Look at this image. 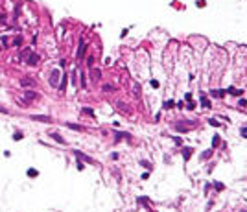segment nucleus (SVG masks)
Segmentation results:
<instances>
[{
    "instance_id": "nucleus-2",
    "label": "nucleus",
    "mask_w": 247,
    "mask_h": 212,
    "mask_svg": "<svg viewBox=\"0 0 247 212\" xmlns=\"http://www.w3.org/2000/svg\"><path fill=\"white\" fill-rule=\"evenodd\" d=\"M39 59H41V56H39V54H33V52H30V54H28V65H30V66L37 65Z\"/></svg>"
},
{
    "instance_id": "nucleus-11",
    "label": "nucleus",
    "mask_w": 247,
    "mask_h": 212,
    "mask_svg": "<svg viewBox=\"0 0 247 212\" xmlns=\"http://www.w3.org/2000/svg\"><path fill=\"white\" fill-rule=\"evenodd\" d=\"M50 136H52V138L56 140V142H59V144H65V138H63V136L59 135V133H50Z\"/></svg>"
},
{
    "instance_id": "nucleus-10",
    "label": "nucleus",
    "mask_w": 247,
    "mask_h": 212,
    "mask_svg": "<svg viewBox=\"0 0 247 212\" xmlns=\"http://www.w3.org/2000/svg\"><path fill=\"white\" fill-rule=\"evenodd\" d=\"M124 136H125V138H131V135H129V133H115V140H116V142H120Z\"/></svg>"
},
{
    "instance_id": "nucleus-26",
    "label": "nucleus",
    "mask_w": 247,
    "mask_h": 212,
    "mask_svg": "<svg viewBox=\"0 0 247 212\" xmlns=\"http://www.w3.org/2000/svg\"><path fill=\"white\" fill-rule=\"evenodd\" d=\"M138 203H142V205H148V203H150V199H148V197H138Z\"/></svg>"
},
{
    "instance_id": "nucleus-18",
    "label": "nucleus",
    "mask_w": 247,
    "mask_h": 212,
    "mask_svg": "<svg viewBox=\"0 0 247 212\" xmlns=\"http://www.w3.org/2000/svg\"><path fill=\"white\" fill-rule=\"evenodd\" d=\"M37 175H39V172H37V170H33V168H30V170H28V177L35 179V177H37Z\"/></svg>"
},
{
    "instance_id": "nucleus-36",
    "label": "nucleus",
    "mask_w": 247,
    "mask_h": 212,
    "mask_svg": "<svg viewBox=\"0 0 247 212\" xmlns=\"http://www.w3.org/2000/svg\"><path fill=\"white\" fill-rule=\"evenodd\" d=\"M242 212H245V210H242Z\"/></svg>"
},
{
    "instance_id": "nucleus-23",
    "label": "nucleus",
    "mask_w": 247,
    "mask_h": 212,
    "mask_svg": "<svg viewBox=\"0 0 247 212\" xmlns=\"http://www.w3.org/2000/svg\"><path fill=\"white\" fill-rule=\"evenodd\" d=\"M28 54H30V48H24L21 52V56H19V59H22V57H28Z\"/></svg>"
},
{
    "instance_id": "nucleus-29",
    "label": "nucleus",
    "mask_w": 247,
    "mask_h": 212,
    "mask_svg": "<svg viewBox=\"0 0 247 212\" xmlns=\"http://www.w3.org/2000/svg\"><path fill=\"white\" fill-rule=\"evenodd\" d=\"M92 59H94V57H92V56H89V57H87V65H89V66H92V63H94Z\"/></svg>"
},
{
    "instance_id": "nucleus-8",
    "label": "nucleus",
    "mask_w": 247,
    "mask_h": 212,
    "mask_svg": "<svg viewBox=\"0 0 247 212\" xmlns=\"http://www.w3.org/2000/svg\"><path fill=\"white\" fill-rule=\"evenodd\" d=\"M192 153H194V150H192V148H183V159H185V160H190Z\"/></svg>"
},
{
    "instance_id": "nucleus-32",
    "label": "nucleus",
    "mask_w": 247,
    "mask_h": 212,
    "mask_svg": "<svg viewBox=\"0 0 247 212\" xmlns=\"http://www.w3.org/2000/svg\"><path fill=\"white\" fill-rule=\"evenodd\" d=\"M151 87L157 89V87H159V81H157V80H151Z\"/></svg>"
},
{
    "instance_id": "nucleus-5",
    "label": "nucleus",
    "mask_w": 247,
    "mask_h": 212,
    "mask_svg": "<svg viewBox=\"0 0 247 212\" xmlns=\"http://www.w3.org/2000/svg\"><path fill=\"white\" fill-rule=\"evenodd\" d=\"M30 118L35 120V122H52V118H50V116H42V115H31Z\"/></svg>"
},
{
    "instance_id": "nucleus-28",
    "label": "nucleus",
    "mask_w": 247,
    "mask_h": 212,
    "mask_svg": "<svg viewBox=\"0 0 247 212\" xmlns=\"http://www.w3.org/2000/svg\"><path fill=\"white\" fill-rule=\"evenodd\" d=\"M240 133H242V136H244V138H245V136H247V127H245V125H244V127L240 129Z\"/></svg>"
},
{
    "instance_id": "nucleus-19",
    "label": "nucleus",
    "mask_w": 247,
    "mask_h": 212,
    "mask_svg": "<svg viewBox=\"0 0 247 212\" xmlns=\"http://www.w3.org/2000/svg\"><path fill=\"white\" fill-rule=\"evenodd\" d=\"M101 89H103L105 92H113V91H115V87H113V85H109V83H105V85H103Z\"/></svg>"
},
{
    "instance_id": "nucleus-6",
    "label": "nucleus",
    "mask_w": 247,
    "mask_h": 212,
    "mask_svg": "<svg viewBox=\"0 0 247 212\" xmlns=\"http://www.w3.org/2000/svg\"><path fill=\"white\" fill-rule=\"evenodd\" d=\"M74 155H76L77 159H83L85 162H89V164H94V160L91 159V157H87V155H85V153H81V151H74Z\"/></svg>"
},
{
    "instance_id": "nucleus-13",
    "label": "nucleus",
    "mask_w": 247,
    "mask_h": 212,
    "mask_svg": "<svg viewBox=\"0 0 247 212\" xmlns=\"http://www.w3.org/2000/svg\"><path fill=\"white\" fill-rule=\"evenodd\" d=\"M91 78H92V80H100V78H101V72H100V68H94L92 70V74H91Z\"/></svg>"
},
{
    "instance_id": "nucleus-20",
    "label": "nucleus",
    "mask_w": 247,
    "mask_h": 212,
    "mask_svg": "<svg viewBox=\"0 0 247 212\" xmlns=\"http://www.w3.org/2000/svg\"><path fill=\"white\" fill-rule=\"evenodd\" d=\"M21 44H22V37H19V35H17V37L13 39V46H21Z\"/></svg>"
},
{
    "instance_id": "nucleus-30",
    "label": "nucleus",
    "mask_w": 247,
    "mask_h": 212,
    "mask_svg": "<svg viewBox=\"0 0 247 212\" xmlns=\"http://www.w3.org/2000/svg\"><path fill=\"white\" fill-rule=\"evenodd\" d=\"M238 103H240V107H245V105H247V101H245V98H242V100H240V101H238Z\"/></svg>"
},
{
    "instance_id": "nucleus-24",
    "label": "nucleus",
    "mask_w": 247,
    "mask_h": 212,
    "mask_svg": "<svg viewBox=\"0 0 247 212\" xmlns=\"http://www.w3.org/2000/svg\"><path fill=\"white\" fill-rule=\"evenodd\" d=\"M21 138H24V135H22L21 131H17V133L13 135V140H21Z\"/></svg>"
},
{
    "instance_id": "nucleus-27",
    "label": "nucleus",
    "mask_w": 247,
    "mask_h": 212,
    "mask_svg": "<svg viewBox=\"0 0 247 212\" xmlns=\"http://www.w3.org/2000/svg\"><path fill=\"white\" fill-rule=\"evenodd\" d=\"M209 124H210V125H214V127H218V125H219V122H218V120H212V118H210V120H209Z\"/></svg>"
},
{
    "instance_id": "nucleus-9",
    "label": "nucleus",
    "mask_w": 247,
    "mask_h": 212,
    "mask_svg": "<svg viewBox=\"0 0 247 212\" xmlns=\"http://www.w3.org/2000/svg\"><path fill=\"white\" fill-rule=\"evenodd\" d=\"M225 92L236 94V96H244V89H242V91H238V89H234V87H229V89H225Z\"/></svg>"
},
{
    "instance_id": "nucleus-12",
    "label": "nucleus",
    "mask_w": 247,
    "mask_h": 212,
    "mask_svg": "<svg viewBox=\"0 0 247 212\" xmlns=\"http://www.w3.org/2000/svg\"><path fill=\"white\" fill-rule=\"evenodd\" d=\"M66 127L68 129H74V131H83V125H79V124H66Z\"/></svg>"
},
{
    "instance_id": "nucleus-33",
    "label": "nucleus",
    "mask_w": 247,
    "mask_h": 212,
    "mask_svg": "<svg viewBox=\"0 0 247 212\" xmlns=\"http://www.w3.org/2000/svg\"><path fill=\"white\" fill-rule=\"evenodd\" d=\"M216 190H218V192L223 190V184H221V183H216Z\"/></svg>"
},
{
    "instance_id": "nucleus-3",
    "label": "nucleus",
    "mask_w": 247,
    "mask_h": 212,
    "mask_svg": "<svg viewBox=\"0 0 247 212\" xmlns=\"http://www.w3.org/2000/svg\"><path fill=\"white\" fill-rule=\"evenodd\" d=\"M85 48H87V44H85V41H83V39H79V48H77V59H83Z\"/></svg>"
},
{
    "instance_id": "nucleus-15",
    "label": "nucleus",
    "mask_w": 247,
    "mask_h": 212,
    "mask_svg": "<svg viewBox=\"0 0 247 212\" xmlns=\"http://www.w3.org/2000/svg\"><path fill=\"white\" fill-rule=\"evenodd\" d=\"M81 113H83V115H89V116H94V109H91V107H83Z\"/></svg>"
},
{
    "instance_id": "nucleus-21",
    "label": "nucleus",
    "mask_w": 247,
    "mask_h": 212,
    "mask_svg": "<svg viewBox=\"0 0 247 212\" xmlns=\"http://www.w3.org/2000/svg\"><path fill=\"white\" fill-rule=\"evenodd\" d=\"M66 89V74L63 76V81H61V85H59V91H65Z\"/></svg>"
},
{
    "instance_id": "nucleus-4",
    "label": "nucleus",
    "mask_w": 247,
    "mask_h": 212,
    "mask_svg": "<svg viewBox=\"0 0 247 212\" xmlns=\"http://www.w3.org/2000/svg\"><path fill=\"white\" fill-rule=\"evenodd\" d=\"M37 98H39V94H37V92H33V91H24V100H26V101L37 100Z\"/></svg>"
},
{
    "instance_id": "nucleus-17",
    "label": "nucleus",
    "mask_w": 247,
    "mask_h": 212,
    "mask_svg": "<svg viewBox=\"0 0 247 212\" xmlns=\"http://www.w3.org/2000/svg\"><path fill=\"white\" fill-rule=\"evenodd\" d=\"M173 105H175V101H173V100H166V101H164V105H162V107H164V109H172Z\"/></svg>"
},
{
    "instance_id": "nucleus-14",
    "label": "nucleus",
    "mask_w": 247,
    "mask_h": 212,
    "mask_svg": "<svg viewBox=\"0 0 247 212\" xmlns=\"http://www.w3.org/2000/svg\"><path fill=\"white\" fill-rule=\"evenodd\" d=\"M201 103H203V107H207V109H209L210 105H212V103H210V101H209V98L205 96V94H201Z\"/></svg>"
},
{
    "instance_id": "nucleus-25",
    "label": "nucleus",
    "mask_w": 247,
    "mask_h": 212,
    "mask_svg": "<svg viewBox=\"0 0 247 212\" xmlns=\"http://www.w3.org/2000/svg\"><path fill=\"white\" fill-rule=\"evenodd\" d=\"M6 22V13L2 11V7H0V24H4Z\"/></svg>"
},
{
    "instance_id": "nucleus-1",
    "label": "nucleus",
    "mask_w": 247,
    "mask_h": 212,
    "mask_svg": "<svg viewBox=\"0 0 247 212\" xmlns=\"http://www.w3.org/2000/svg\"><path fill=\"white\" fill-rule=\"evenodd\" d=\"M59 76H61V72L59 70H52V74H50V85L52 87H57V81H59Z\"/></svg>"
},
{
    "instance_id": "nucleus-34",
    "label": "nucleus",
    "mask_w": 247,
    "mask_h": 212,
    "mask_svg": "<svg viewBox=\"0 0 247 212\" xmlns=\"http://www.w3.org/2000/svg\"><path fill=\"white\" fill-rule=\"evenodd\" d=\"M83 168H85V164H83V162H79V160H77V170H83Z\"/></svg>"
},
{
    "instance_id": "nucleus-35",
    "label": "nucleus",
    "mask_w": 247,
    "mask_h": 212,
    "mask_svg": "<svg viewBox=\"0 0 247 212\" xmlns=\"http://www.w3.org/2000/svg\"><path fill=\"white\" fill-rule=\"evenodd\" d=\"M0 113H6V115H7V109H4V107H0Z\"/></svg>"
},
{
    "instance_id": "nucleus-22",
    "label": "nucleus",
    "mask_w": 247,
    "mask_h": 212,
    "mask_svg": "<svg viewBox=\"0 0 247 212\" xmlns=\"http://www.w3.org/2000/svg\"><path fill=\"white\" fill-rule=\"evenodd\" d=\"M210 155H212V150H207V151H203V153H201V159H209Z\"/></svg>"
},
{
    "instance_id": "nucleus-31",
    "label": "nucleus",
    "mask_w": 247,
    "mask_h": 212,
    "mask_svg": "<svg viewBox=\"0 0 247 212\" xmlns=\"http://www.w3.org/2000/svg\"><path fill=\"white\" fill-rule=\"evenodd\" d=\"M140 164H142V166H146V168H151V166H150V162H148V160H140Z\"/></svg>"
},
{
    "instance_id": "nucleus-16",
    "label": "nucleus",
    "mask_w": 247,
    "mask_h": 212,
    "mask_svg": "<svg viewBox=\"0 0 247 212\" xmlns=\"http://www.w3.org/2000/svg\"><path fill=\"white\" fill-rule=\"evenodd\" d=\"M219 142H221L219 135H214V138H212V148H218V146H219Z\"/></svg>"
},
{
    "instance_id": "nucleus-7",
    "label": "nucleus",
    "mask_w": 247,
    "mask_h": 212,
    "mask_svg": "<svg viewBox=\"0 0 247 212\" xmlns=\"http://www.w3.org/2000/svg\"><path fill=\"white\" fill-rule=\"evenodd\" d=\"M21 85H22V87H35V81L30 80V78H22V80H21Z\"/></svg>"
}]
</instances>
